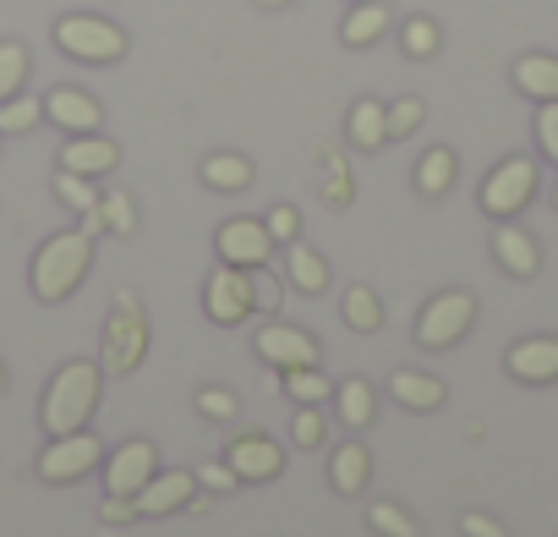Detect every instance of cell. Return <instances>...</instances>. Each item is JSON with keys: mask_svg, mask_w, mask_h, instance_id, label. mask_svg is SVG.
Instances as JSON below:
<instances>
[{"mask_svg": "<svg viewBox=\"0 0 558 537\" xmlns=\"http://www.w3.org/2000/svg\"><path fill=\"white\" fill-rule=\"evenodd\" d=\"M94 268V236L88 230H61L34 252V297L39 302H66Z\"/></svg>", "mask_w": 558, "mask_h": 537, "instance_id": "obj_1", "label": "cell"}, {"mask_svg": "<svg viewBox=\"0 0 558 537\" xmlns=\"http://www.w3.org/2000/svg\"><path fill=\"white\" fill-rule=\"evenodd\" d=\"M99 390H105V379H99V368L94 362H66L56 379H50V390H45V433L50 439H61V433H77V428H88V417H94V406H99Z\"/></svg>", "mask_w": 558, "mask_h": 537, "instance_id": "obj_2", "label": "cell"}, {"mask_svg": "<svg viewBox=\"0 0 558 537\" xmlns=\"http://www.w3.org/2000/svg\"><path fill=\"white\" fill-rule=\"evenodd\" d=\"M56 45L72 56V61H88V67H110L126 56V34L110 23V17H88V12H72L56 23Z\"/></svg>", "mask_w": 558, "mask_h": 537, "instance_id": "obj_3", "label": "cell"}, {"mask_svg": "<svg viewBox=\"0 0 558 537\" xmlns=\"http://www.w3.org/2000/svg\"><path fill=\"white\" fill-rule=\"evenodd\" d=\"M143 357H148V319H143V302L132 291H121L116 313L105 324V368L110 373H132Z\"/></svg>", "mask_w": 558, "mask_h": 537, "instance_id": "obj_4", "label": "cell"}, {"mask_svg": "<svg viewBox=\"0 0 558 537\" xmlns=\"http://www.w3.org/2000/svg\"><path fill=\"white\" fill-rule=\"evenodd\" d=\"M471 319H476V297H471V291H444V297H433V302L422 308V319H416V346L444 351V346L465 341Z\"/></svg>", "mask_w": 558, "mask_h": 537, "instance_id": "obj_5", "label": "cell"}, {"mask_svg": "<svg viewBox=\"0 0 558 537\" xmlns=\"http://www.w3.org/2000/svg\"><path fill=\"white\" fill-rule=\"evenodd\" d=\"M531 198H536V165H531L525 154L504 159V165L482 181V208H487L493 219H514Z\"/></svg>", "mask_w": 558, "mask_h": 537, "instance_id": "obj_6", "label": "cell"}, {"mask_svg": "<svg viewBox=\"0 0 558 537\" xmlns=\"http://www.w3.org/2000/svg\"><path fill=\"white\" fill-rule=\"evenodd\" d=\"M99 439L94 433H61V439H50L45 444V455H39V477L45 482H77V477H88L94 466H99Z\"/></svg>", "mask_w": 558, "mask_h": 537, "instance_id": "obj_7", "label": "cell"}, {"mask_svg": "<svg viewBox=\"0 0 558 537\" xmlns=\"http://www.w3.org/2000/svg\"><path fill=\"white\" fill-rule=\"evenodd\" d=\"M192 504H197V472H154L137 488V515L143 521L175 515V510H192Z\"/></svg>", "mask_w": 558, "mask_h": 537, "instance_id": "obj_8", "label": "cell"}, {"mask_svg": "<svg viewBox=\"0 0 558 537\" xmlns=\"http://www.w3.org/2000/svg\"><path fill=\"white\" fill-rule=\"evenodd\" d=\"M203 308H208V319H214V324H241V319L252 313V297H246V268L219 263L214 275H208V286H203Z\"/></svg>", "mask_w": 558, "mask_h": 537, "instance_id": "obj_9", "label": "cell"}, {"mask_svg": "<svg viewBox=\"0 0 558 537\" xmlns=\"http://www.w3.org/2000/svg\"><path fill=\"white\" fill-rule=\"evenodd\" d=\"M154 472H159V450H154L148 439H132V444H121V450L105 461V493L137 499V488H143Z\"/></svg>", "mask_w": 558, "mask_h": 537, "instance_id": "obj_10", "label": "cell"}, {"mask_svg": "<svg viewBox=\"0 0 558 537\" xmlns=\"http://www.w3.org/2000/svg\"><path fill=\"white\" fill-rule=\"evenodd\" d=\"M214 247H219V258H225V263L252 268V263H268L274 236H268V225H263V219H225V225H219V236H214Z\"/></svg>", "mask_w": 558, "mask_h": 537, "instance_id": "obj_11", "label": "cell"}, {"mask_svg": "<svg viewBox=\"0 0 558 537\" xmlns=\"http://www.w3.org/2000/svg\"><path fill=\"white\" fill-rule=\"evenodd\" d=\"M257 357L274 368H318V341L307 330H291V324H268L257 335Z\"/></svg>", "mask_w": 558, "mask_h": 537, "instance_id": "obj_12", "label": "cell"}, {"mask_svg": "<svg viewBox=\"0 0 558 537\" xmlns=\"http://www.w3.org/2000/svg\"><path fill=\"white\" fill-rule=\"evenodd\" d=\"M504 368L520 379V384H553L558 379V335H531V341H514Z\"/></svg>", "mask_w": 558, "mask_h": 537, "instance_id": "obj_13", "label": "cell"}, {"mask_svg": "<svg viewBox=\"0 0 558 537\" xmlns=\"http://www.w3.org/2000/svg\"><path fill=\"white\" fill-rule=\"evenodd\" d=\"M225 461L235 466L241 482H268V477H279V466H286V455H279V444L268 433H241Z\"/></svg>", "mask_w": 558, "mask_h": 537, "instance_id": "obj_14", "label": "cell"}, {"mask_svg": "<svg viewBox=\"0 0 558 537\" xmlns=\"http://www.w3.org/2000/svg\"><path fill=\"white\" fill-rule=\"evenodd\" d=\"M493 258L504 263V275H514V281H531L536 268H542L536 241H531L520 225H509V219H498V230H493Z\"/></svg>", "mask_w": 558, "mask_h": 537, "instance_id": "obj_15", "label": "cell"}, {"mask_svg": "<svg viewBox=\"0 0 558 537\" xmlns=\"http://www.w3.org/2000/svg\"><path fill=\"white\" fill-rule=\"evenodd\" d=\"M45 116H50L61 132H72V138H77V132H99V121H105V116H99V99L83 94V88H56V94L45 99Z\"/></svg>", "mask_w": 558, "mask_h": 537, "instance_id": "obj_16", "label": "cell"}, {"mask_svg": "<svg viewBox=\"0 0 558 537\" xmlns=\"http://www.w3.org/2000/svg\"><path fill=\"white\" fill-rule=\"evenodd\" d=\"M121 165V148L99 132H77L66 148H61V170H77V176H110Z\"/></svg>", "mask_w": 558, "mask_h": 537, "instance_id": "obj_17", "label": "cell"}, {"mask_svg": "<svg viewBox=\"0 0 558 537\" xmlns=\"http://www.w3.org/2000/svg\"><path fill=\"white\" fill-rule=\"evenodd\" d=\"M389 395L405 406V411H438L444 406V384L433 379V373H416V368H400L395 379H389Z\"/></svg>", "mask_w": 558, "mask_h": 537, "instance_id": "obj_18", "label": "cell"}, {"mask_svg": "<svg viewBox=\"0 0 558 537\" xmlns=\"http://www.w3.org/2000/svg\"><path fill=\"white\" fill-rule=\"evenodd\" d=\"M514 88L536 105L558 99V56H520L514 61Z\"/></svg>", "mask_w": 558, "mask_h": 537, "instance_id": "obj_19", "label": "cell"}, {"mask_svg": "<svg viewBox=\"0 0 558 537\" xmlns=\"http://www.w3.org/2000/svg\"><path fill=\"white\" fill-rule=\"evenodd\" d=\"M389 34V7L384 0H362V7H351V17L340 23V39L351 45V50H367V45H378Z\"/></svg>", "mask_w": 558, "mask_h": 537, "instance_id": "obj_20", "label": "cell"}, {"mask_svg": "<svg viewBox=\"0 0 558 537\" xmlns=\"http://www.w3.org/2000/svg\"><path fill=\"white\" fill-rule=\"evenodd\" d=\"M351 143L356 148H384L389 143V105H378V99H356L351 105Z\"/></svg>", "mask_w": 558, "mask_h": 537, "instance_id": "obj_21", "label": "cell"}, {"mask_svg": "<svg viewBox=\"0 0 558 537\" xmlns=\"http://www.w3.org/2000/svg\"><path fill=\"white\" fill-rule=\"evenodd\" d=\"M286 275H291V286H296V291L318 297V291L329 286V263H324V258H318L313 247L291 241V252H286Z\"/></svg>", "mask_w": 558, "mask_h": 537, "instance_id": "obj_22", "label": "cell"}, {"mask_svg": "<svg viewBox=\"0 0 558 537\" xmlns=\"http://www.w3.org/2000/svg\"><path fill=\"white\" fill-rule=\"evenodd\" d=\"M203 181H208L214 192H246V187H252V165H246L241 154H208V159H203Z\"/></svg>", "mask_w": 558, "mask_h": 537, "instance_id": "obj_23", "label": "cell"}, {"mask_svg": "<svg viewBox=\"0 0 558 537\" xmlns=\"http://www.w3.org/2000/svg\"><path fill=\"white\" fill-rule=\"evenodd\" d=\"M39 121H45V99H39V94H12V99H0V138L34 132Z\"/></svg>", "mask_w": 558, "mask_h": 537, "instance_id": "obj_24", "label": "cell"}, {"mask_svg": "<svg viewBox=\"0 0 558 537\" xmlns=\"http://www.w3.org/2000/svg\"><path fill=\"white\" fill-rule=\"evenodd\" d=\"M335 406H340V422H345V428H367L378 401H373V384H367V379H345V384L335 390Z\"/></svg>", "mask_w": 558, "mask_h": 537, "instance_id": "obj_25", "label": "cell"}, {"mask_svg": "<svg viewBox=\"0 0 558 537\" xmlns=\"http://www.w3.org/2000/svg\"><path fill=\"white\" fill-rule=\"evenodd\" d=\"M329 482L340 493H362L367 488V450L362 444H340L335 450V466H329Z\"/></svg>", "mask_w": 558, "mask_h": 537, "instance_id": "obj_26", "label": "cell"}, {"mask_svg": "<svg viewBox=\"0 0 558 537\" xmlns=\"http://www.w3.org/2000/svg\"><path fill=\"white\" fill-rule=\"evenodd\" d=\"M416 187H422L427 198H444V192L454 187V154H449V148H427L422 165H416Z\"/></svg>", "mask_w": 558, "mask_h": 537, "instance_id": "obj_27", "label": "cell"}, {"mask_svg": "<svg viewBox=\"0 0 558 537\" xmlns=\"http://www.w3.org/2000/svg\"><path fill=\"white\" fill-rule=\"evenodd\" d=\"M340 313H345V324H351V330H362V335L384 330V302H378L367 286H351V291H345V302H340Z\"/></svg>", "mask_w": 558, "mask_h": 537, "instance_id": "obj_28", "label": "cell"}, {"mask_svg": "<svg viewBox=\"0 0 558 537\" xmlns=\"http://www.w3.org/2000/svg\"><path fill=\"white\" fill-rule=\"evenodd\" d=\"M23 83H28V45L0 39V99L23 94Z\"/></svg>", "mask_w": 558, "mask_h": 537, "instance_id": "obj_29", "label": "cell"}, {"mask_svg": "<svg viewBox=\"0 0 558 537\" xmlns=\"http://www.w3.org/2000/svg\"><path fill=\"white\" fill-rule=\"evenodd\" d=\"M286 395H291L296 406H318V401L335 395V384H329L318 368H286Z\"/></svg>", "mask_w": 558, "mask_h": 537, "instance_id": "obj_30", "label": "cell"}, {"mask_svg": "<svg viewBox=\"0 0 558 537\" xmlns=\"http://www.w3.org/2000/svg\"><path fill=\"white\" fill-rule=\"evenodd\" d=\"M56 198H61L66 208H77V214H88V208L99 203L94 176H77V170H61V176H56Z\"/></svg>", "mask_w": 558, "mask_h": 537, "instance_id": "obj_31", "label": "cell"}, {"mask_svg": "<svg viewBox=\"0 0 558 537\" xmlns=\"http://www.w3.org/2000/svg\"><path fill=\"white\" fill-rule=\"evenodd\" d=\"M367 521H373V532H378V537H416V521H411L395 499H378V504L367 510Z\"/></svg>", "mask_w": 558, "mask_h": 537, "instance_id": "obj_32", "label": "cell"}, {"mask_svg": "<svg viewBox=\"0 0 558 537\" xmlns=\"http://www.w3.org/2000/svg\"><path fill=\"white\" fill-rule=\"evenodd\" d=\"M246 297H252V313H274L279 302H286V297H279V281L268 275L263 263H252V268H246Z\"/></svg>", "mask_w": 558, "mask_h": 537, "instance_id": "obj_33", "label": "cell"}, {"mask_svg": "<svg viewBox=\"0 0 558 537\" xmlns=\"http://www.w3.org/2000/svg\"><path fill=\"white\" fill-rule=\"evenodd\" d=\"M99 214H105V230H116V236H132V230H137L132 192H110V198H99Z\"/></svg>", "mask_w": 558, "mask_h": 537, "instance_id": "obj_34", "label": "cell"}, {"mask_svg": "<svg viewBox=\"0 0 558 537\" xmlns=\"http://www.w3.org/2000/svg\"><path fill=\"white\" fill-rule=\"evenodd\" d=\"M400 39H405V56H416V61L438 56V23H433V17H411Z\"/></svg>", "mask_w": 558, "mask_h": 537, "instance_id": "obj_35", "label": "cell"}, {"mask_svg": "<svg viewBox=\"0 0 558 537\" xmlns=\"http://www.w3.org/2000/svg\"><path fill=\"white\" fill-rule=\"evenodd\" d=\"M422 116H427L422 99H395V105H389V138H411V132L422 127Z\"/></svg>", "mask_w": 558, "mask_h": 537, "instance_id": "obj_36", "label": "cell"}, {"mask_svg": "<svg viewBox=\"0 0 558 537\" xmlns=\"http://www.w3.org/2000/svg\"><path fill=\"white\" fill-rule=\"evenodd\" d=\"M324 433H329V428H324L318 406H302V411H296V422H291V439H296L302 450H318V444H324Z\"/></svg>", "mask_w": 558, "mask_h": 537, "instance_id": "obj_37", "label": "cell"}, {"mask_svg": "<svg viewBox=\"0 0 558 537\" xmlns=\"http://www.w3.org/2000/svg\"><path fill=\"white\" fill-rule=\"evenodd\" d=\"M192 472H197V488H214V493L241 488V477H235V466H230V461H203V466H192Z\"/></svg>", "mask_w": 558, "mask_h": 537, "instance_id": "obj_38", "label": "cell"}, {"mask_svg": "<svg viewBox=\"0 0 558 537\" xmlns=\"http://www.w3.org/2000/svg\"><path fill=\"white\" fill-rule=\"evenodd\" d=\"M536 148L558 165V99H547V105L536 110Z\"/></svg>", "mask_w": 558, "mask_h": 537, "instance_id": "obj_39", "label": "cell"}, {"mask_svg": "<svg viewBox=\"0 0 558 537\" xmlns=\"http://www.w3.org/2000/svg\"><path fill=\"white\" fill-rule=\"evenodd\" d=\"M263 225H268V236H274V241H286V247H291V241H296V230H302V214H296L291 203H279V208H268V214H263Z\"/></svg>", "mask_w": 558, "mask_h": 537, "instance_id": "obj_40", "label": "cell"}, {"mask_svg": "<svg viewBox=\"0 0 558 537\" xmlns=\"http://www.w3.org/2000/svg\"><path fill=\"white\" fill-rule=\"evenodd\" d=\"M99 521H105V526H126V521H143V515H137V499H126V493H105Z\"/></svg>", "mask_w": 558, "mask_h": 537, "instance_id": "obj_41", "label": "cell"}, {"mask_svg": "<svg viewBox=\"0 0 558 537\" xmlns=\"http://www.w3.org/2000/svg\"><path fill=\"white\" fill-rule=\"evenodd\" d=\"M197 411L225 422V417H235V395H230V390H203V395H197Z\"/></svg>", "mask_w": 558, "mask_h": 537, "instance_id": "obj_42", "label": "cell"}, {"mask_svg": "<svg viewBox=\"0 0 558 537\" xmlns=\"http://www.w3.org/2000/svg\"><path fill=\"white\" fill-rule=\"evenodd\" d=\"M460 526H465V537H504V526L493 515H465Z\"/></svg>", "mask_w": 558, "mask_h": 537, "instance_id": "obj_43", "label": "cell"}, {"mask_svg": "<svg viewBox=\"0 0 558 537\" xmlns=\"http://www.w3.org/2000/svg\"><path fill=\"white\" fill-rule=\"evenodd\" d=\"M257 7H291V0H257Z\"/></svg>", "mask_w": 558, "mask_h": 537, "instance_id": "obj_44", "label": "cell"}, {"mask_svg": "<svg viewBox=\"0 0 558 537\" xmlns=\"http://www.w3.org/2000/svg\"><path fill=\"white\" fill-rule=\"evenodd\" d=\"M0 390H7V368H0Z\"/></svg>", "mask_w": 558, "mask_h": 537, "instance_id": "obj_45", "label": "cell"}, {"mask_svg": "<svg viewBox=\"0 0 558 537\" xmlns=\"http://www.w3.org/2000/svg\"><path fill=\"white\" fill-rule=\"evenodd\" d=\"M553 203H558V192H553Z\"/></svg>", "mask_w": 558, "mask_h": 537, "instance_id": "obj_46", "label": "cell"}]
</instances>
